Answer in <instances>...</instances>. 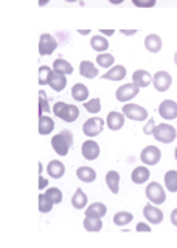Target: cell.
I'll return each instance as SVG.
<instances>
[{
    "instance_id": "bcb514c9",
    "label": "cell",
    "mask_w": 177,
    "mask_h": 248,
    "mask_svg": "<svg viewBox=\"0 0 177 248\" xmlns=\"http://www.w3.org/2000/svg\"><path fill=\"white\" fill-rule=\"evenodd\" d=\"M121 34L123 36H134V34H137V30H121Z\"/></svg>"
},
{
    "instance_id": "52a82bcc",
    "label": "cell",
    "mask_w": 177,
    "mask_h": 248,
    "mask_svg": "<svg viewBox=\"0 0 177 248\" xmlns=\"http://www.w3.org/2000/svg\"><path fill=\"white\" fill-rule=\"evenodd\" d=\"M160 158H161V151L154 144L146 146L140 154V160L145 166H156L160 161Z\"/></svg>"
},
{
    "instance_id": "4316f807",
    "label": "cell",
    "mask_w": 177,
    "mask_h": 248,
    "mask_svg": "<svg viewBox=\"0 0 177 248\" xmlns=\"http://www.w3.org/2000/svg\"><path fill=\"white\" fill-rule=\"evenodd\" d=\"M120 180L121 177L117 170H109V172L106 174V185L109 186V189L112 194H118L120 191Z\"/></svg>"
},
{
    "instance_id": "7dc6e473",
    "label": "cell",
    "mask_w": 177,
    "mask_h": 248,
    "mask_svg": "<svg viewBox=\"0 0 177 248\" xmlns=\"http://www.w3.org/2000/svg\"><path fill=\"white\" fill-rule=\"evenodd\" d=\"M50 3V0H39V6L42 8V6H47Z\"/></svg>"
},
{
    "instance_id": "d590c367",
    "label": "cell",
    "mask_w": 177,
    "mask_h": 248,
    "mask_svg": "<svg viewBox=\"0 0 177 248\" xmlns=\"http://www.w3.org/2000/svg\"><path fill=\"white\" fill-rule=\"evenodd\" d=\"M53 73V67L48 65H41L39 67V85L44 87V85H48V79Z\"/></svg>"
},
{
    "instance_id": "ab89813d",
    "label": "cell",
    "mask_w": 177,
    "mask_h": 248,
    "mask_svg": "<svg viewBox=\"0 0 177 248\" xmlns=\"http://www.w3.org/2000/svg\"><path fill=\"white\" fill-rule=\"evenodd\" d=\"M156 126H157V123L154 121V118H151V120H148V124L143 127V134L145 135H152L154 134V129H156Z\"/></svg>"
},
{
    "instance_id": "7a4b0ae2",
    "label": "cell",
    "mask_w": 177,
    "mask_h": 248,
    "mask_svg": "<svg viewBox=\"0 0 177 248\" xmlns=\"http://www.w3.org/2000/svg\"><path fill=\"white\" fill-rule=\"evenodd\" d=\"M152 137L156 138L159 143L169 144L177 138V130H176L174 126H171V124L161 123V124H157L156 129H154Z\"/></svg>"
},
{
    "instance_id": "ba28073f",
    "label": "cell",
    "mask_w": 177,
    "mask_h": 248,
    "mask_svg": "<svg viewBox=\"0 0 177 248\" xmlns=\"http://www.w3.org/2000/svg\"><path fill=\"white\" fill-rule=\"evenodd\" d=\"M152 85L157 92L163 93L169 90V87L173 85V76L168 72H165V70H159V72L154 73L152 76Z\"/></svg>"
},
{
    "instance_id": "cb8c5ba5",
    "label": "cell",
    "mask_w": 177,
    "mask_h": 248,
    "mask_svg": "<svg viewBox=\"0 0 177 248\" xmlns=\"http://www.w3.org/2000/svg\"><path fill=\"white\" fill-rule=\"evenodd\" d=\"M90 46L92 50H95L97 53H104L107 48H109V41L107 37L103 34H97L90 37Z\"/></svg>"
},
{
    "instance_id": "484cf974",
    "label": "cell",
    "mask_w": 177,
    "mask_h": 248,
    "mask_svg": "<svg viewBox=\"0 0 177 248\" xmlns=\"http://www.w3.org/2000/svg\"><path fill=\"white\" fill-rule=\"evenodd\" d=\"M72 205L75 209H86L89 206V199L86 196V192H84L81 188L75 191L73 197H72Z\"/></svg>"
},
{
    "instance_id": "7402d4cb",
    "label": "cell",
    "mask_w": 177,
    "mask_h": 248,
    "mask_svg": "<svg viewBox=\"0 0 177 248\" xmlns=\"http://www.w3.org/2000/svg\"><path fill=\"white\" fill-rule=\"evenodd\" d=\"M80 75L86 79H95L98 76V67L90 61H82L80 64Z\"/></svg>"
},
{
    "instance_id": "ac0fdd59",
    "label": "cell",
    "mask_w": 177,
    "mask_h": 248,
    "mask_svg": "<svg viewBox=\"0 0 177 248\" xmlns=\"http://www.w3.org/2000/svg\"><path fill=\"white\" fill-rule=\"evenodd\" d=\"M149 177H151V172L148 166H137L132 170V174H130V180L135 185H145L149 180Z\"/></svg>"
},
{
    "instance_id": "681fc988",
    "label": "cell",
    "mask_w": 177,
    "mask_h": 248,
    "mask_svg": "<svg viewBox=\"0 0 177 248\" xmlns=\"http://www.w3.org/2000/svg\"><path fill=\"white\" fill-rule=\"evenodd\" d=\"M80 34L87 36V34H90V31H89V30H80Z\"/></svg>"
},
{
    "instance_id": "6da1fadb",
    "label": "cell",
    "mask_w": 177,
    "mask_h": 248,
    "mask_svg": "<svg viewBox=\"0 0 177 248\" xmlns=\"http://www.w3.org/2000/svg\"><path fill=\"white\" fill-rule=\"evenodd\" d=\"M53 113L65 123H75L80 116V108L75 104H67L64 101H58L53 106Z\"/></svg>"
},
{
    "instance_id": "3957f363",
    "label": "cell",
    "mask_w": 177,
    "mask_h": 248,
    "mask_svg": "<svg viewBox=\"0 0 177 248\" xmlns=\"http://www.w3.org/2000/svg\"><path fill=\"white\" fill-rule=\"evenodd\" d=\"M121 112L125 113V116L128 120H132V121H146L148 120V110L145 107H142L140 104H135V103H126L123 106Z\"/></svg>"
},
{
    "instance_id": "8992f818",
    "label": "cell",
    "mask_w": 177,
    "mask_h": 248,
    "mask_svg": "<svg viewBox=\"0 0 177 248\" xmlns=\"http://www.w3.org/2000/svg\"><path fill=\"white\" fill-rule=\"evenodd\" d=\"M138 92H140V89H138L134 82H128L117 89V92H115V98H117V101H120V103L126 104V103H130V99H134L138 95Z\"/></svg>"
},
{
    "instance_id": "e575fe53",
    "label": "cell",
    "mask_w": 177,
    "mask_h": 248,
    "mask_svg": "<svg viewBox=\"0 0 177 248\" xmlns=\"http://www.w3.org/2000/svg\"><path fill=\"white\" fill-rule=\"evenodd\" d=\"M50 112H53V108H50L47 93L41 89L39 90V116H42L44 113H50Z\"/></svg>"
},
{
    "instance_id": "816d5d0a",
    "label": "cell",
    "mask_w": 177,
    "mask_h": 248,
    "mask_svg": "<svg viewBox=\"0 0 177 248\" xmlns=\"http://www.w3.org/2000/svg\"><path fill=\"white\" fill-rule=\"evenodd\" d=\"M174 157H176V161H177V147L174 149Z\"/></svg>"
},
{
    "instance_id": "b9f144b4",
    "label": "cell",
    "mask_w": 177,
    "mask_h": 248,
    "mask_svg": "<svg viewBox=\"0 0 177 248\" xmlns=\"http://www.w3.org/2000/svg\"><path fill=\"white\" fill-rule=\"evenodd\" d=\"M61 134H63L67 140H68V141H70L72 144H73V141H75V140H73V134H72V130H68V129H64V130H61Z\"/></svg>"
},
{
    "instance_id": "d6a6232c",
    "label": "cell",
    "mask_w": 177,
    "mask_h": 248,
    "mask_svg": "<svg viewBox=\"0 0 177 248\" xmlns=\"http://www.w3.org/2000/svg\"><path fill=\"white\" fill-rule=\"evenodd\" d=\"M165 186L166 191L169 192H177V170L171 169L165 174Z\"/></svg>"
},
{
    "instance_id": "5bb4252c",
    "label": "cell",
    "mask_w": 177,
    "mask_h": 248,
    "mask_svg": "<svg viewBox=\"0 0 177 248\" xmlns=\"http://www.w3.org/2000/svg\"><path fill=\"white\" fill-rule=\"evenodd\" d=\"M125 120H126V116L123 112H109L106 116V126L111 130L117 132L125 126Z\"/></svg>"
},
{
    "instance_id": "603a6c76",
    "label": "cell",
    "mask_w": 177,
    "mask_h": 248,
    "mask_svg": "<svg viewBox=\"0 0 177 248\" xmlns=\"http://www.w3.org/2000/svg\"><path fill=\"white\" fill-rule=\"evenodd\" d=\"M76 177L84 183H92L97 180V170L90 166H80L76 169Z\"/></svg>"
},
{
    "instance_id": "d4e9b609",
    "label": "cell",
    "mask_w": 177,
    "mask_h": 248,
    "mask_svg": "<svg viewBox=\"0 0 177 248\" xmlns=\"http://www.w3.org/2000/svg\"><path fill=\"white\" fill-rule=\"evenodd\" d=\"M72 98L75 101H78V103H86L89 99V89L87 85H84L81 82L75 84L72 87Z\"/></svg>"
},
{
    "instance_id": "8fae6325",
    "label": "cell",
    "mask_w": 177,
    "mask_h": 248,
    "mask_svg": "<svg viewBox=\"0 0 177 248\" xmlns=\"http://www.w3.org/2000/svg\"><path fill=\"white\" fill-rule=\"evenodd\" d=\"M159 115L166 121H173L177 118V103L174 99H165L159 106Z\"/></svg>"
},
{
    "instance_id": "277c9868",
    "label": "cell",
    "mask_w": 177,
    "mask_h": 248,
    "mask_svg": "<svg viewBox=\"0 0 177 248\" xmlns=\"http://www.w3.org/2000/svg\"><path fill=\"white\" fill-rule=\"evenodd\" d=\"M145 194H146V197H148V200L151 202V203H154V205H161V203H165V202H166L165 188L160 183H157V182L148 183Z\"/></svg>"
},
{
    "instance_id": "4dcf8cb0",
    "label": "cell",
    "mask_w": 177,
    "mask_h": 248,
    "mask_svg": "<svg viewBox=\"0 0 177 248\" xmlns=\"http://www.w3.org/2000/svg\"><path fill=\"white\" fill-rule=\"evenodd\" d=\"M132 220H134V214L129 211H118L113 216V223L117 225V227H126V225H129Z\"/></svg>"
},
{
    "instance_id": "44dd1931",
    "label": "cell",
    "mask_w": 177,
    "mask_h": 248,
    "mask_svg": "<svg viewBox=\"0 0 177 248\" xmlns=\"http://www.w3.org/2000/svg\"><path fill=\"white\" fill-rule=\"evenodd\" d=\"M47 174L51 177V178H55V180H58V178H63L64 174H65V166H64V163L63 161H59V160H51L48 163V166H47Z\"/></svg>"
},
{
    "instance_id": "f907efd6",
    "label": "cell",
    "mask_w": 177,
    "mask_h": 248,
    "mask_svg": "<svg viewBox=\"0 0 177 248\" xmlns=\"http://www.w3.org/2000/svg\"><path fill=\"white\" fill-rule=\"evenodd\" d=\"M174 64L177 65V51L174 53Z\"/></svg>"
},
{
    "instance_id": "30bf717a",
    "label": "cell",
    "mask_w": 177,
    "mask_h": 248,
    "mask_svg": "<svg viewBox=\"0 0 177 248\" xmlns=\"http://www.w3.org/2000/svg\"><path fill=\"white\" fill-rule=\"evenodd\" d=\"M81 154H82V157L86 158L87 161H94V160H97L99 157L101 149H99V144L95 141L94 138H89V140H86V141L82 143Z\"/></svg>"
},
{
    "instance_id": "7c38bea8",
    "label": "cell",
    "mask_w": 177,
    "mask_h": 248,
    "mask_svg": "<svg viewBox=\"0 0 177 248\" xmlns=\"http://www.w3.org/2000/svg\"><path fill=\"white\" fill-rule=\"evenodd\" d=\"M143 216L148 223L159 225L163 222V213H161V209L154 203H146L143 206Z\"/></svg>"
},
{
    "instance_id": "ffe728a7",
    "label": "cell",
    "mask_w": 177,
    "mask_h": 248,
    "mask_svg": "<svg viewBox=\"0 0 177 248\" xmlns=\"http://www.w3.org/2000/svg\"><path fill=\"white\" fill-rule=\"evenodd\" d=\"M48 85L55 92H63L67 87V76L53 70V73H51L50 79H48Z\"/></svg>"
},
{
    "instance_id": "ee69618b",
    "label": "cell",
    "mask_w": 177,
    "mask_h": 248,
    "mask_svg": "<svg viewBox=\"0 0 177 248\" xmlns=\"http://www.w3.org/2000/svg\"><path fill=\"white\" fill-rule=\"evenodd\" d=\"M99 34H103L106 37H111V36L115 34V30H104V28H101V30H99Z\"/></svg>"
},
{
    "instance_id": "60d3db41",
    "label": "cell",
    "mask_w": 177,
    "mask_h": 248,
    "mask_svg": "<svg viewBox=\"0 0 177 248\" xmlns=\"http://www.w3.org/2000/svg\"><path fill=\"white\" fill-rule=\"evenodd\" d=\"M135 231L137 232H151V225L145 223V222H140V223H137Z\"/></svg>"
},
{
    "instance_id": "2e32d148",
    "label": "cell",
    "mask_w": 177,
    "mask_h": 248,
    "mask_svg": "<svg viewBox=\"0 0 177 248\" xmlns=\"http://www.w3.org/2000/svg\"><path fill=\"white\" fill-rule=\"evenodd\" d=\"M132 82L137 85L138 89H145V87H148L149 84H152V76H151V73L148 72V70L138 68L132 75Z\"/></svg>"
},
{
    "instance_id": "f35d334b",
    "label": "cell",
    "mask_w": 177,
    "mask_h": 248,
    "mask_svg": "<svg viewBox=\"0 0 177 248\" xmlns=\"http://www.w3.org/2000/svg\"><path fill=\"white\" fill-rule=\"evenodd\" d=\"M137 8H152L156 6L157 0H130Z\"/></svg>"
},
{
    "instance_id": "c3c4849f",
    "label": "cell",
    "mask_w": 177,
    "mask_h": 248,
    "mask_svg": "<svg viewBox=\"0 0 177 248\" xmlns=\"http://www.w3.org/2000/svg\"><path fill=\"white\" fill-rule=\"evenodd\" d=\"M109 2H111L112 5H121L123 2H125V0H109Z\"/></svg>"
},
{
    "instance_id": "4fadbf2b",
    "label": "cell",
    "mask_w": 177,
    "mask_h": 248,
    "mask_svg": "<svg viewBox=\"0 0 177 248\" xmlns=\"http://www.w3.org/2000/svg\"><path fill=\"white\" fill-rule=\"evenodd\" d=\"M73 144L68 141V140L61 134L55 135V137H51V147H53V151H55L59 157H65V155L68 154V151H70V147Z\"/></svg>"
},
{
    "instance_id": "83f0119b",
    "label": "cell",
    "mask_w": 177,
    "mask_h": 248,
    "mask_svg": "<svg viewBox=\"0 0 177 248\" xmlns=\"http://www.w3.org/2000/svg\"><path fill=\"white\" fill-rule=\"evenodd\" d=\"M53 129H55V121H53L51 116L48 115H42L39 116V134L41 135H50Z\"/></svg>"
},
{
    "instance_id": "9c48e42d",
    "label": "cell",
    "mask_w": 177,
    "mask_h": 248,
    "mask_svg": "<svg viewBox=\"0 0 177 248\" xmlns=\"http://www.w3.org/2000/svg\"><path fill=\"white\" fill-rule=\"evenodd\" d=\"M58 41L50 33H42L39 39V54L41 56H50L56 51Z\"/></svg>"
},
{
    "instance_id": "8d00e7d4",
    "label": "cell",
    "mask_w": 177,
    "mask_h": 248,
    "mask_svg": "<svg viewBox=\"0 0 177 248\" xmlns=\"http://www.w3.org/2000/svg\"><path fill=\"white\" fill-rule=\"evenodd\" d=\"M45 194H47V197H48L55 205H59L61 202H63V199H64L63 191H61L59 188H47V189H45Z\"/></svg>"
},
{
    "instance_id": "d6986e66",
    "label": "cell",
    "mask_w": 177,
    "mask_h": 248,
    "mask_svg": "<svg viewBox=\"0 0 177 248\" xmlns=\"http://www.w3.org/2000/svg\"><path fill=\"white\" fill-rule=\"evenodd\" d=\"M161 45H163V42H161V37L156 33H151L145 37V48L148 50L149 53H159L161 50Z\"/></svg>"
},
{
    "instance_id": "7bdbcfd3",
    "label": "cell",
    "mask_w": 177,
    "mask_h": 248,
    "mask_svg": "<svg viewBox=\"0 0 177 248\" xmlns=\"http://www.w3.org/2000/svg\"><path fill=\"white\" fill-rule=\"evenodd\" d=\"M47 186H48V180L45 177H39V189H41V192H42V189H47Z\"/></svg>"
},
{
    "instance_id": "9a60e30c",
    "label": "cell",
    "mask_w": 177,
    "mask_h": 248,
    "mask_svg": "<svg viewBox=\"0 0 177 248\" xmlns=\"http://www.w3.org/2000/svg\"><path fill=\"white\" fill-rule=\"evenodd\" d=\"M128 72L125 65H113L112 68H109L104 75H101V79H107V81H123L126 78Z\"/></svg>"
},
{
    "instance_id": "f5cc1de1",
    "label": "cell",
    "mask_w": 177,
    "mask_h": 248,
    "mask_svg": "<svg viewBox=\"0 0 177 248\" xmlns=\"http://www.w3.org/2000/svg\"><path fill=\"white\" fill-rule=\"evenodd\" d=\"M65 2H78V0H65Z\"/></svg>"
},
{
    "instance_id": "f546056e",
    "label": "cell",
    "mask_w": 177,
    "mask_h": 248,
    "mask_svg": "<svg viewBox=\"0 0 177 248\" xmlns=\"http://www.w3.org/2000/svg\"><path fill=\"white\" fill-rule=\"evenodd\" d=\"M97 64L98 67H101V68H112L115 65V58H113V54L112 53H98V56H97Z\"/></svg>"
},
{
    "instance_id": "1f68e13d",
    "label": "cell",
    "mask_w": 177,
    "mask_h": 248,
    "mask_svg": "<svg viewBox=\"0 0 177 248\" xmlns=\"http://www.w3.org/2000/svg\"><path fill=\"white\" fill-rule=\"evenodd\" d=\"M84 228L89 232H98L103 228V219H94V217H86L82 222Z\"/></svg>"
},
{
    "instance_id": "5b68a950",
    "label": "cell",
    "mask_w": 177,
    "mask_h": 248,
    "mask_svg": "<svg viewBox=\"0 0 177 248\" xmlns=\"http://www.w3.org/2000/svg\"><path fill=\"white\" fill-rule=\"evenodd\" d=\"M104 129V120L99 118V116H92V118L86 120V123L82 124V132L84 135L89 138L98 137Z\"/></svg>"
},
{
    "instance_id": "836d02e7",
    "label": "cell",
    "mask_w": 177,
    "mask_h": 248,
    "mask_svg": "<svg viewBox=\"0 0 177 248\" xmlns=\"http://www.w3.org/2000/svg\"><path fill=\"white\" fill-rule=\"evenodd\" d=\"M84 108H86L89 113L97 115L98 112H101V99H99V98L87 99L86 103H84Z\"/></svg>"
},
{
    "instance_id": "74e56055",
    "label": "cell",
    "mask_w": 177,
    "mask_h": 248,
    "mask_svg": "<svg viewBox=\"0 0 177 248\" xmlns=\"http://www.w3.org/2000/svg\"><path fill=\"white\" fill-rule=\"evenodd\" d=\"M53 205H55V203H53V202L47 197V194H39V211L41 213H50L51 211V209H53Z\"/></svg>"
},
{
    "instance_id": "e0dca14e",
    "label": "cell",
    "mask_w": 177,
    "mask_h": 248,
    "mask_svg": "<svg viewBox=\"0 0 177 248\" xmlns=\"http://www.w3.org/2000/svg\"><path fill=\"white\" fill-rule=\"evenodd\" d=\"M86 217H94V219H103L107 214V206L103 202H94L86 208Z\"/></svg>"
},
{
    "instance_id": "f1b7e54d",
    "label": "cell",
    "mask_w": 177,
    "mask_h": 248,
    "mask_svg": "<svg viewBox=\"0 0 177 248\" xmlns=\"http://www.w3.org/2000/svg\"><path fill=\"white\" fill-rule=\"evenodd\" d=\"M53 70L58 72V73H63V75L68 76V75L73 73V65L67 59L59 58V59H56L55 62H53Z\"/></svg>"
},
{
    "instance_id": "f6af8a7d",
    "label": "cell",
    "mask_w": 177,
    "mask_h": 248,
    "mask_svg": "<svg viewBox=\"0 0 177 248\" xmlns=\"http://www.w3.org/2000/svg\"><path fill=\"white\" fill-rule=\"evenodd\" d=\"M169 219H171V223L174 227H177V208H174L171 211V217H169Z\"/></svg>"
}]
</instances>
